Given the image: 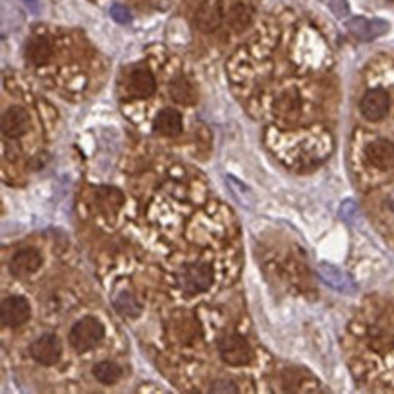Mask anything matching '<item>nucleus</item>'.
Segmentation results:
<instances>
[{
	"label": "nucleus",
	"instance_id": "11",
	"mask_svg": "<svg viewBox=\"0 0 394 394\" xmlns=\"http://www.w3.org/2000/svg\"><path fill=\"white\" fill-rule=\"evenodd\" d=\"M40 266H42V254L36 249L26 247L15 252L9 261V271H11V275L22 278V276L33 275L35 271H39Z\"/></svg>",
	"mask_w": 394,
	"mask_h": 394
},
{
	"label": "nucleus",
	"instance_id": "23",
	"mask_svg": "<svg viewBox=\"0 0 394 394\" xmlns=\"http://www.w3.org/2000/svg\"><path fill=\"white\" fill-rule=\"evenodd\" d=\"M276 107H278L280 113H284V115H289V113H292V111L298 107L297 93H294V91H287V93L282 95V97L276 100Z\"/></svg>",
	"mask_w": 394,
	"mask_h": 394
},
{
	"label": "nucleus",
	"instance_id": "6",
	"mask_svg": "<svg viewBox=\"0 0 394 394\" xmlns=\"http://www.w3.org/2000/svg\"><path fill=\"white\" fill-rule=\"evenodd\" d=\"M318 275L320 278L325 282L331 289L341 292V294H355L358 291V285L353 280V276L347 275L346 271H341L340 267L327 264V261H322L318 264Z\"/></svg>",
	"mask_w": 394,
	"mask_h": 394
},
{
	"label": "nucleus",
	"instance_id": "20",
	"mask_svg": "<svg viewBox=\"0 0 394 394\" xmlns=\"http://www.w3.org/2000/svg\"><path fill=\"white\" fill-rule=\"evenodd\" d=\"M115 309L118 311L120 315L124 316H138L142 313V306H140V301L131 294V292H120L118 297L115 298Z\"/></svg>",
	"mask_w": 394,
	"mask_h": 394
},
{
	"label": "nucleus",
	"instance_id": "28",
	"mask_svg": "<svg viewBox=\"0 0 394 394\" xmlns=\"http://www.w3.org/2000/svg\"><path fill=\"white\" fill-rule=\"evenodd\" d=\"M24 2H26V4L29 6V8H32L33 11H36V8H39V6H36V0H24Z\"/></svg>",
	"mask_w": 394,
	"mask_h": 394
},
{
	"label": "nucleus",
	"instance_id": "7",
	"mask_svg": "<svg viewBox=\"0 0 394 394\" xmlns=\"http://www.w3.org/2000/svg\"><path fill=\"white\" fill-rule=\"evenodd\" d=\"M347 29L351 35L356 36L358 40H374L378 36H383L389 32V24L381 18H365V17H355L347 22Z\"/></svg>",
	"mask_w": 394,
	"mask_h": 394
},
{
	"label": "nucleus",
	"instance_id": "22",
	"mask_svg": "<svg viewBox=\"0 0 394 394\" xmlns=\"http://www.w3.org/2000/svg\"><path fill=\"white\" fill-rule=\"evenodd\" d=\"M227 184H229L231 191H233V193L236 195V198H238L240 204L247 205V208H252V205H254V196H252L251 189L245 187L242 182L236 180L235 177H227Z\"/></svg>",
	"mask_w": 394,
	"mask_h": 394
},
{
	"label": "nucleus",
	"instance_id": "13",
	"mask_svg": "<svg viewBox=\"0 0 394 394\" xmlns=\"http://www.w3.org/2000/svg\"><path fill=\"white\" fill-rule=\"evenodd\" d=\"M128 88H129V93L133 95V97H138V98L151 97L156 89L155 76L151 75V72L144 69V67H138V69H135V72L129 75Z\"/></svg>",
	"mask_w": 394,
	"mask_h": 394
},
{
	"label": "nucleus",
	"instance_id": "21",
	"mask_svg": "<svg viewBox=\"0 0 394 394\" xmlns=\"http://www.w3.org/2000/svg\"><path fill=\"white\" fill-rule=\"evenodd\" d=\"M171 331H173L177 340L187 341L195 337V322L187 315H180L177 316V318H173V327H171Z\"/></svg>",
	"mask_w": 394,
	"mask_h": 394
},
{
	"label": "nucleus",
	"instance_id": "4",
	"mask_svg": "<svg viewBox=\"0 0 394 394\" xmlns=\"http://www.w3.org/2000/svg\"><path fill=\"white\" fill-rule=\"evenodd\" d=\"M32 307L22 297H8L2 300L0 306V320L4 327H18L29 320Z\"/></svg>",
	"mask_w": 394,
	"mask_h": 394
},
{
	"label": "nucleus",
	"instance_id": "16",
	"mask_svg": "<svg viewBox=\"0 0 394 394\" xmlns=\"http://www.w3.org/2000/svg\"><path fill=\"white\" fill-rule=\"evenodd\" d=\"M95 204L100 208V213H116L120 205L124 204V196L116 187H97Z\"/></svg>",
	"mask_w": 394,
	"mask_h": 394
},
{
	"label": "nucleus",
	"instance_id": "19",
	"mask_svg": "<svg viewBox=\"0 0 394 394\" xmlns=\"http://www.w3.org/2000/svg\"><path fill=\"white\" fill-rule=\"evenodd\" d=\"M93 374L104 386H113L122 378V369L113 362H100L93 367Z\"/></svg>",
	"mask_w": 394,
	"mask_h": 394
},
{
	"label": "nucleus",
	"instance_id": "3",
	"mask_svg": "<svg viewBox=\"0 0 394 394\" xmlns=\"http://www.w3.org/2000/svg\"><path fill=\"white\" fill-rule=\"evenodd\" d=\"M218 353L227 365L240 367L247 365L252 360V349L244 337L240 334H226L218 340Z\"/></svg>",
	"mask_w": 394,
	"mask_h": 394
},
{
	"label": "nucleus",
	"instance_id": "25",
	"mask_svg": "<svg viewBox=\"0 0 394 394\" xmlns=\"http://www.w3.org/2000/svg\"><path fill=\"white\" fill-rule=\"evenodd\" d=\"M341 218L346 222H349V224H358L360 220V213H358V205L355 204V202H344V205H341V211H340Z\"/></svg>",
	"mask_w": 394,
	"mask_h": 394
},
{
	"label": "nucleus",
	"instance_id": "1",
	"mask_svg": "<svg viewBox=\"0 0 394 394\" xmlns=\"http://www.w3.org/2000/svg\"><path fill=\"white\" fill-rule=\"evenodd\" d=\"M177 284L186 294H198L213 284V267L208 261H193L182 267L177 276Z\"/></svg>",
	"mask_w": 394,
	"mask_h": 394
},
{
	"label": "nucleus",
	"instance_id": "18",
	"mask_svg": "<svg viewBox=\"0 0 394 394\" xmlns=\"http://www.w3.org/2000/svg\"><path fill=\"white\" fill-rule=\"evenodd\" d=\"M229 26L235 29V32H244L245 27L251 24L252 20V11L247 4L244 2H236L233 8L229 9Z\"/></svg>",
	"mask_w": 394,
	"mask_h": 394
},
{
	"label": "nucleus",
	"instance_id": "10",
	"mask_svg": "<svg viewBox=\"0 0 394 394\" xmlns=\"http://www.w3.org/2000/svg\"><path fill=\"white\" fill-rule=\"evenodd\" d=\"M224 11H222V0H204L198 6L195 13V24L200 32L209 33L217 29L222 22Z\"/></svg>",
	"mask_w": 394,
	"mask_h": 394
},
{
	"label": "nucleus",
	"instance_id": "5",
	"mask_svg": "<svg viewBox=\"0 0 394 394\" xmlns=\"http://www.w3.org/2000/svg\"><path fill=\"white\" fill-rule=\"evenodd\" d=\"M29 353H32L35 362L49 367V365H55L62 356V344L55 334L48 332V334H42V337H39L33 341L32 347H29Z\"/></svg>",
	"mask_w": 394,
	"mask_h": 394
},
{
	"label": "nucleus",
	"instance_id": "2",
	"mask_svg": "<svg viewBox=\"0 0 394 394\" xmlns=\"http://www.w3.org/2000/svg\"><path fill=\"white\" fill-rule=\"evenodd\" d=\"M104 325L95 316H84L69 331V344L76 353H88L104 338Z\"/></svg>",
	"mask_w": 394,
	"mask_h": 394
},
{
	"label": "nucleus",
	"instance_id": "9",
	"mask_svg": "<svg viewBox=\"0 0 394 394\" xmlns=\"http://www.w3.org/2000/svg\"><path fill=\"white\" fill-rule=\"evenodd\" d=\"M365 158L371 165L386 171L394 168V144L386 138H376L365 147Z\"/></svg>",
	"mask_w": 394,
	"mask_h": 394
},
{
	"label": "nucleus",
	"instance_id": "27",
	"mask_svg": "<svg viewBox=\"0 0 394 394\" xmlns=\"http://www.w3.org/2000/svg\"><path fill=\"white\" fill-rule=\"evenodd\" d=\"M329 8H331L332 13L337 15L338 18L347 17V13H349V2L347 0H331Z\"/></svg>",
	"mask_w": 394,
	"mask_h": 394
},
{
	"label": "nucleus",
	"instance_id": "15",
	"mask_svg": "<svg viewBox=\"0 0 394 394\" xmlns=\"http://www.w3.org/2000/svg\"><path fill=\"white\" fill-rule=\"evenodd\" d=\"M53 57V44L44 36H35L27 42L26 58L33 66H44Z\"/></svg>",
	"mask_w": 394,
	"mask_h": 394
},
{
	"label": "nucleus",
	"instance_id": "14",
	"mask_svg": "<svg viewBox=\"0 0 394 394\" xmlns=\"http://www.w3.org/2000/svg\"><path fill=\"white\" fill-rule=\"evenodd\" d=\"M155 129L156 133L164 137H177L182 133V115L171 107L158 111V115L155 116Z\"/></svg>",
	"mask_w": 394,
	"mask_h": 394
},
{
	"label": "nucleus",
	"instance_id": "24",
	"mask_svg": "<svg viewBox=\"0 0 394 394\" xmlns=\"http://www.w3.org/2000/svg\"><path fill=\"white\" fill-rule=\"evenodd\" d=\"M211 393L236 394L238 393V387H236L235 381L229 380V378H218V380H215L213 383H211Z\"/></svg>",
	"mask_w": 394,
	"mask_h": 394
},
{
	"label": "nucleus",
	"instance_id": "26",
	"mask_svg": "<svg viewBox=\"0 0 394 394\" xmlns=\"http://www.w3.org/2000/svg\"><path fill=\"white\" fill-rule=\"evenodd\" d=\"M111 17H113V20L118 24L131 22V11H129V9L122 4L111 6Z\"/></svg>",
	"mask_w": 394,
	"mask_h": 394
},
{
	"label": "nucleus",
	"instance_id": "12",
	"mask_svg": "<svg viewBox=\"0 0 394 394\" xmlns=\"http://www.w3.org/2000/svg\"><path fill=\"white\" fill-rule=\"evenodd\" d=\"M2 133L8 138H18L29 129V115L22 107H9L2 115Z\"/></svg>",
	"mask_w": 394,
	"mask_h": 394
},
{
	"label": "nucleus",
	"instance_id": "8",
	"mask_svg": "<svg viewBox=\"0 0 394 394\" xmlns=\"http://www.w3.org/2000/svg\"><path fill=\"white\" fill-rule=\"evenodd\" d=\"M389 95L383 89H371L367 93L363 95L362 102H360V111L362 115L365 116L371 122H376V120H381L383 116L389 113Z\"/></svg>",
	"mask_w": 394,
	"mask_h": 394
},
{
	"label": "nucleus",
	"instance_id": "17",
	"mask_svg": "<svg viewBox=\"0 0 394 394\" xmlns=\"http://www.w3.org/2000/svg\"><path fill=\"white\" fill-rule=\"evenodd\" d=\"M169 95L177 104L182 106H193L196 102V93L195 88L191 86V82L184 76H177L175 80H171L169 84Z\"/></svg>",
	"mask_w": 394,
	"mask_h": 394
}]
</instances>
